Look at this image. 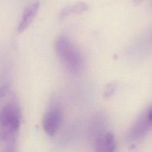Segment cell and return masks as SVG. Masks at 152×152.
<instances>
[{"mask_svg":"<svg viewBox=\"0 0 152 152\" xmlns=\"http://www.w3.org/2000/svg\"><path fill=\"white\" fill-rule=\"evenodd\" d=\"M96 152H115V141L114 135L107 132L98 136L95 144Z\"/></svg>","mask_w":152,"mask_h":152,"instance_id":"obj_6","label":"cell"},{"mask_svg":"<svg viewBox=\"0 0 152 152\" xmlns=\"http://www.w3.org/2000/svg\"><path fill=\"white\" fill-rule=\"evenodd\" d=\"M40 7L39 2H34L28 5L24 10L20 21L17 27L18 33L24 31L32 22Z\"/></svg>","mask_w":152,"mask_h":152,"instance_id":"obj_5","label":"cell"},{"mask_svg":"<svg viewBox=\"0 0 152 152\" xmlns=\"http://www.w3.org/2000/svg\"><path fill=\"white\" fill-rule=\"evenodd\" d=\"M88 8V5L84 2H78L71 5H67L60 12V17L64 18L71 14H79Z\"/></svg>","mask_w":152,"mask_h":152,"instance_id":"obj_7","label":"cell"},{"mask_svg":"<svg viewBox=\"0 0 152 152\" xmlns=\"http://www.w3.org/2000/svg\"><path fill=\"white\" fill-rule=\"evenodd\" d=\"M116 87V84L114 82L110 83L106 85L104 91V97L105 98H108L112 96L115 91Z\"/></svg>","mask_w":152,"mask_h":152,"instance_id":"obj_8","label":"cell"},{"mask_svg":"<svg viewBox=\"0 0 152 152\" xmlns=\"http://www.w3.org/2000/svg\"><path fill=\"white\" fill-rule=\"evenodd\" d=\"M146 115L150 125H152V106L149 109Z\"/></svg>","mask_w":152,"mask_h":152,"instance_id":"obj_10","label":"cell"},{"mask_svg":"<svg viewBox=\"0 0 152 152\" xmlns=\"http://www.w3.org/2000/svg\"><path fill=\"white\" fill-rule=\"evenodd\" d=\"M20 124L21 112L17 104H5L0 109V140L6 143L15 142Z\"/></svg>","mask_w":152,"mask_h":152,"instance_id":"obj_1","label":"cell"},{"mask_svg":"<svg viewBox=\"0 0 152 152\" xmlns=\"http://www.w3.org/2000/svg\"><path fill=\"white\" fill-rule=\"evenodd\" d=\"M55 48L58 56L67 69L78 74L82 68L83 58L75 45L65 35H60L56 39Z\"/></svg>","mask_w":152,"mask_h":152,"instance_id":"obj_2","label":"cell"},{"mask_svg":"<svg viewBox=\"0 0 152 152\" xmlns=\"http://www.w3.org/2000/svg\"><path fill=\"white\" fill-rule=\"evenodd\" d=\"M150 122L147 115H142L136 121L129 133V139L131 141H138L144 137L150 127Z\"/></svg>","mask_w":152,"mask_h":152,"instance_id":"obj_4","label":"cell"},{"mask_svg":"<svg viewBox=\"0 0 152 152\" xmlns=\"http://www.w3.org/2000/svg\"><path fill=\"white\" fill-rule=\"evenodd\" d=\"M9 89V85L4 84L0 87V100L2 99L7 93Z\"/></svg>","mask_w":152,"mask_h":152,"instance_id":"obj_9","label":"cell"},{"mask_svg":"<svg viewBox=\"0 0 152 152\" xmlns=\"http://www.w3.org/2000/svg\"><path fill=\"white\" fill-rule=\"evenodd\" d=\"M61 120L60 109L56 106H51L45 113L42 121V126L46 134L49 136L54 135L60 126Z\"/></svg>","mask_w":152,"mask_h":152,"instance_id":"obj_3","label":"cell"}]
</instances>
